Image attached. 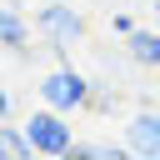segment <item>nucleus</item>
<instances>
[{"label":"nucleus","mask_w":160,"mask_h":160,"mask_svg":"<svg viewBox=\"0 0 160 160\" xmlns=\"http://www.w3.org/2000/svg\"><path fill=\"white\" fill-rule=\"evenodd\" d=\"M5 155H10V160H30V155H35L25 125H5Z\"/></svg>","instance_id":"7"},{"label":"nucleus","mask_w":160,"mask_h":160,"mask_svg":"<svg viewBox=\"0 0 160 160\" xmlns=\"http://www.w3.org/2000/svg\"><path fill=\"white\" fill-rule=\"evenodd\" d=\"M125 55L135 65H145V70H160V30L155 25H135L125 35Z\"/></svg>","instance_id":"6"},{"label":"nucleus","mask_w":160,"mask_h":160,"mask_svg":"<svg viewBox=\"0 0 160 160\" xmlns=\"http://www.w3.org/2000/svg\"><path fill=\"white\" fill-rule=\"evenodd\" d=\"M20 125H25L30 145H35V155H50V160H60V155H70V150H75V125H70V115H65V110H55V105H40V110H30Z\"/></svg>","instance_id":"2"},{"label":"nucleus","mask_w":160,"mask_h":160,"mask_svg":"<svg viewBox=\"0 0 160 160\" xmlns=\"http://www.w3.org/2000/svg\"><path fill=\"white\" fill-rule=\"evenodd\" d=\"M30 20H35V35H40L55 55H65L70 45H80V40H85V30H90V25H85V15H80L75 5H65V0H45V5H35V15H30Z\"/></svg>","instance_id":"1"},{"label":"nucleus","mask_w":160,"mask_h":160,"mask_svg":"<svg viewBox=\"0 0 160 160\" xmlns=\"http://www.w3.org/2000/svg\"><path fill=\"white\" fill-rule=\"evenodd\" d=\"M85 110H95V115H105V110H115V85H105V80H95L90 85V105Z\"/></svg>","instance_id":"8"},{"label":"nucleus","mask_w":160,"mask_h":160,"mask_svg":"<svg viewBox=\"0 0 160 160\" xmlns=\"http://www.w3.org/2000/svg\"><path fill=\"white\" fill-rule=\"evenodd\" d=\"M70 160H105V145H95V140H75Z\"/></svg>","instance_id":"9"},{"label":"nucleus","mask_w":160,"mask_h":160,"mask_svg":"<svg viewBox=\"0 0 160 160\" xmlns=\"http://www.w3.org/2000/svg\"><path fill=\"white\" fill-rule=\"evenodd\" d=\"M130 30H135V15H130V10H115V15H110V35H120V40H125Z\"/></svg>","instance_id":"10"},{"label":"nucleus","mask_w":160,"mask_h":160,"mask_svg":"<svg viewBox=\"0 0 160 160\" xmlns=\"http://www.w3.org/2000/svg\"><path fill=\"white\" fill-rule=\"evenodd\" d=\"M125 145L135 160H160V110H135L125 120Z\"/></svg>","instance_id":"4"},{"label":"nucleus","mask_w":160,"mask_h":160,"mask_svg":"<svg viewBox=\"0 0 160 160\" xmlns=\"http://www.w3.org/2000/svg\"><path fill=\"white\" fill-rule=\"evenodd\" d=\"M90 85H95V80H85L75 65H55V70H45V75L35 80V95H40V105H55V110L75 115V110L90 105Z\"/></svg>","instance_id":"3"},{"label":"nucleus","mask_w":160,"mask_h":160,"mask_svg":"<svg viewBox=\"0 0 160 160\" xmlns=\"http://www.w3.org/2000/svg\"><path fill=\"white\" fill-rule=\"evenodd\" d=\"M10 115H15V100H10V90L0 85V120H10Z\"/></svg>","instance_id":"11"},{"label":"nucleus","mask_w":160,"mask_h":160,"mask_svg":"<svg viewBox=\"0 0 160 160\" xmlns=\"http://www.w3.org/2000/svg\"><path fill=\"white\" fill-rule=\"evenodd\" d=\"M150 25L160 30V0H150Z\"/></svg>","instance_id":"12"},{"label":"nucleus","mask_w":160,"mask_h":160,"mask_svg":"<svg viewBox=\"0 0 160 160\" xmlns=\"http://www.w3.org/2000/svg\"><path fill=\"white\" fill-rule=\"evenodd\" d=\"M5 125H10V120H0V155H5Z\"/></svg>","instance_id":"13"},{"label":"nucleus","mask_w":160,"mask_h":160,"mask_svg":"<svg viewBox=\"0 0 160 160\" xmlns=\"http://www.w3.org/2000/svg\"><path fill=\"white\" fill-rule=\"evenodd\" d=\"M30 30H35V20H30L20 5L0 0V50H10V55L30 50Z\"/></svg>","instance_id":"5"}]
</instances>
